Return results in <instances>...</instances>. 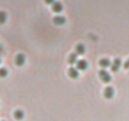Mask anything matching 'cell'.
<instances>
[{
	"mask_svg": "<svg viewBox=\"0 0 129 121\" xmlns=\"http://www.w3.org/2000/svg\"><path fill=\"white\" fill-rule=\"evenodd\" d=\"M99 76H100V78L104 81V82H110L111 81V77H110V75L105 71V70H101L100 72H99Z\"/></svg>",
	"mask_w": 129,
	"mask_h": 121,
	"instance_id": "obj_1",
	"label": "cell"
},
{
	"mask_svg": "<svg viewBox=\"0 0 129 121\" xmlns=\"http://www.w3.org/2000/svg\"><path fill=\"white\" fill-rule=\"evenodd\" d=\"M52 10H53L54 13H61V12L63 10V4H62L61 2L53 3V4H52Z\"/></svg>",
	"mask_w": 129,
	"mask_h": 121,
	"instance_id": "obj_2",
	"label": "cell"
},
{
	"mask_svg": "<svg viewBox=\"0 0 129 121\" xmlns=\"http://www.w3.org/2000/svg\"><path fill=\"white\" fill-rule=\"evenodd\" d=\"M86 67H87V62H86L85 59H79L77 62H76V68H77L79 71L86 70Z\"/></svg>",
	"mask_w": 129,
	"mask_h": 121,
	"instance_id": "obj_3",
	"label": "cell"
},
{
	"mask_svg": "<svg viewBox=\"0 0 129 121\" xmlns=\"http://www.w3.org/2000/svg\"><path fill=\"white\" fill-rule=\"evenodd\" d=\"M15 63H17L18 66H23V65L25 63V57H24V54L19 53V54L15 55Z\"/></svg>",
	"mask_w": 129,
	"mask_h": 121,
	"instance_id": "obj_4",
	"label": "cell"
},
{
	"mask_svg": "<svg viewBox=\"0 0 129 121\" xmlns=\"http://www.w3.org/2000/svg\"><path fill=\"white\" fill-rule=\"evenodd\" d=\"M114 96V88L113 87H106L104 90V97L105 98H111Z\"/></svg>",
	"mask_w": 129,
	"mask_h": 121,
	"instance_id": "obj_5",
	"label": "cell"
},
{
	"mask_svg": "<svg viewBox=\"0 0 129 121\" xmlns=\"http://www.w3.org/2000/svg\"><path fill=\"white\" fill-rule=\"evenodd\" d=\"M99 65L103 67V68H106V67H109V66H111V62H110V60L108 59V58H101L100 60H99Z\"/></svg>",
	"mask_w": 129,
	"mask_h": 121,
	"instance_id": "obj_6",
	"label": "cell"
},
{
	"mask_svg": "<svg viewBox=\"0 0 129 121\" xmlns=\"http://www.w3.org/2000/svg\"><path fill=\"white\" fill-rule=\"evenodd\" d=\"M69 76L72 77V78H77V77H79V70L75 68V67H71V68L69 70Z\"/></svg>",
	"mask_w": 129,
	"mask_h": 121,
	"instance_id": "obj_7",
	"label": "cell"
},
{
	"mask_svg": "<svg viewBox=\"0 0 129 121\" xmlns=\"http://www.w3.org/2000/svg\"><path fill=\"white\" fill-rule=\"evenodd\" d=\"M75 50H76V54H84L85 53V45L81 44V43H79V44H76Z\"/></svg>",
	"mask_w": 129,
	"mask_h": 121,
	"instance_id": "obj_8",
	"label": "cell"
},
{
	"mask_svg": "<svg viewBox=\"0 0 129 121\" xmlns=\"http://www.w3.org/2000/svg\"><path fill=\"white\" fill-rule=\"evenodd\" d=\"M14 118H15V120H22V118H24V111H22V110H15V111H14Z\"/></svg>",
	"mask_w": 129,
	"mask_h": 121,
	"instance_id": "obj_9",
	"label": "cell"
},
{
	"mask_svg": "<svg viewBox=\"0 0 129 121\" xmlns=\"http://www.w3.org/2000/svg\"><path fill=\"white\" fill-rule=\"evenodd\" d=\"M53 22H54V24H57V25H58V24H64V22H66V18L57 15V17L53 18Z\"/></svg>",
	"mask_w": 129,
	"mask_h": 121,
	"instance_id": "obj_10",
	"label": "cell"
},
{
	"mask_svg": "<svg viewBox=\"0 0 129 121\" xmlns=\"http://www.w3.org/2000/svg\"><path fill=\"white\" fill-rule=\"evenodd\" d=\"M77 54L76 53H72V54H70L69 55V63H76L77 62Z\"/></svg>",
	"mask_w": 129,
	"mask_h": 121,
	"instance_id": "obj_11",
	"label": "cell"
},
{
	"mask_svg": "<svg viewBox=\"0 0 129 121\" xmlns=\"http://www.w3.org/2000/svg\"><path fill=\"white\" fill-rule=\"evenodd\" d=\"M5 22H7V13L0 12V24H4Z\"/></svg>",
	"mask_w": 129,
	"mask_h": 121,
	"instance_id": "obj_12",
	"label": "cell"
},
{
	"mask_svg": "<svg viewBox=\"0 0 129 121\" xmlns=\"http://www.w3.org/2000/svg\"><path fill=\"white\" fill-rule=\"evenodd\" d=\"M8 76V70L7 68H0V77H7Z\"/></svg>",
	"mask_w": 129,
	"mask_h": 121,
	"instance_id": "obj_13",
	"label": "cell"
},
{
	"mask_svg": "<svg viewBox=\"0 0 129 121\" xmlns=\"http://www.w3.org/2000/svg\"><path fill=\"white\" fill-rule=\"evenodd\" d=\"M114 65L120 66V59H119V58H115V59H114Z\"/></svg>",
	"mask_w": 129,
	"mask_h": 121,
	"instance_id": "obj_14",
	"label": "cell"
},
{
	"mask_svg": "<svg viewBox=\"0 0 129 121\" xmlns=\"http://www.w3.org/2000/svg\"><path fill=\"white\" fill-rule=\"evenodd\" d=\"M118 68H119V66H116V65H111V70H113L114 72H116Z\"/></svg>",
	"mask_w": 129,
	"mask_h": 121,
	"instance_id": "obj_15",
	"label": "cell"
},
{
	"mask_svg": "<svg viewBox=\"0 0 129 121\" xmlns=\"http://www.w3.org/2000/svg\"><path fill=\"white\" fill-rule=\"evenodd\" d=\"M124 68L129 70V59H126V60H125V63H124Z\"/></svg>",
	"mask_w": 129,
	"mask_h": 121,
	"instance_id": "obj_16",
	"label": "cell"
},
{
	"mask_svg": "<svg viewBox=\"0 0 129 121\" xmlns=\"http://www.w3.org/2000/svg\"><path fill=\"white\" fill-rule=\"evenodd\" d=\"M46 2V4H53V3H56V0H44Z\"/></svg>",
	"mask_w": 129,
	"mask_h": 121,
	"instance_id": "obj_17",
	"label": "cell"
},
{
	"mask_svg": "<svg viewBox=\"0 0 129 121\" xmlns=\"http://www.w3.org/2000/svg\"><path fill=\"white\" fill-rule=\"evenodd\" d=\"M0 62H2V60H0Z\"/></svg>",
	"mask_w": 129,
	"mask_h": 121,
	"instance_id": "obj_18",
	"label": "cell"
}]
</instances>
